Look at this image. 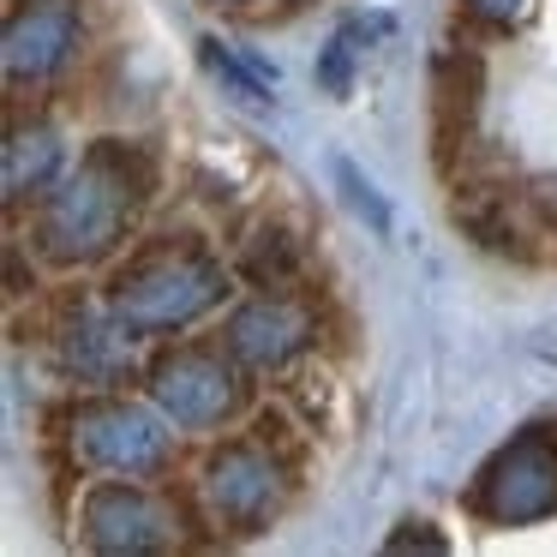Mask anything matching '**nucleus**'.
<instances>
[{"instance_id": "f257e3e1", "label": "nucleus", "mask_w": 557, "mask_h": 557, "mask_svg": "<svg viewBox=\"0 0 557 557\" xmlns=\"http://www.w3.org/2000/svg\"><path fill=\"white\" fill-rule=\"evenodd\" d=\"M150 193H157V162L138 145H121V138L90 145L85 162L42 193V210H37L42 258L66 270L109 258L138 222V210L150 205Z\"/></svg>"}, {"instance_id": "f03ea898", "label": "nucleus", "mask_w": 557, "mask_h": 557, "mask_svg": "<svg viewBox=\"0 0 557 557\" xmlns=\"http://www.w3.org/2000/svg\"><path fill=\"white\" fill-rule=\"evenodd\" d=\"M228 294L222 264L198 240H150L109 276V318L126 336L186 330Z\"/></svg>"}, {"instance_id": "7ed1b4c3", "label": "nucleus", "mask_w": 557, "mask_h": 557, "mask_svg": "<svg viewBox=\"0 0 557 557\" xmlns=\"http://www.w3.org/2000/svg\"><path fill=\"white\" fill-rule=\"evenodd\" d=\"M288 485H294V456H282L270 437H228L222 449H210L205 473H198L205 516L228 533L270 528L276 509L288 504Z\"/></svg>"}, {"instance_id": "20e7f679", "label": "nucleus", "mask_w": 557, "mask_h": 557, "mask_svg": "<svg viewBox=\"0 0 557 557\" xmlns=\"http://www.w3.org/2000/svg\"><path fill=\"white\" fill-rule=\"evenodd\" d=\"M150 401L186 432H216L246 408V377L234 348H210V342H181L150 366Z\"/></svg>"}, {"instance_id": "39448f33", "label": "nucleus", "mask_w": 557, "mask_h": 557, "mask_svg": "<svg viewBox=\"0 0 557 557\" xmlns=\"http://www.w3.org/2000/svg\"><path fill=\"white\" fill-rule=\"evenodd\" d=\"M169 413H150L138 401L121 396H90L73 408V456L97 473H121V480H150V473L169 468V432H162Z\"/></svg>"}, {"instance_id": "423d86ee", "label": "nucleus", "mask_w": 557, "mask_h": 557, "mask_svg": "<svg viewBox=\"0 0 557 557\" xmlns=\"http://www.w3.org/2000/svg\"><path fill=\"white\" fill-rule=\"evenodd\" d=\"M468 509L492 528H528L557 516V432H521L480 468Z\"/></svg>"}, {"instance_id": "0eeeda50", "label": "nucleus", "mask_w": 557, "mask_h": 557, "mask_svg": "<svg viewBox=\"0 0 557 557\" xmlns=\"http://www.w3.org/2000/svg\"><path fill=\"white\" fill-rule=\"evenodd\" d=\"M85 545L114 552V557L174 552L181 545V509H174V497L114 473V480L85 492Z\"/></svg>"}, {"instance_id": "6e6552de", "label": "nucleus", "mask_w": 557, "mask_h": 557, "mask_svg": "<svg viewBox=\"0 0 557 557\" xmlns=\"http://www.w3.org/2000/svg\"><path fill=\"white\" fill-rule=\"evenodd\" d=\"M78 37H85L78 0H25V7H13L7 13V49H0L7 85L37 90L49 78H61L78 54Z\"/></svg>"}, {"instance_id": "1a4fd4ad", "label": "nucleus", "mask_w": 557, "mask_h": 557, "mask_svg": "<svg viewBox=\"0 0 557 557\" xmlns=\"http://www.w3.org/2000/svg\"><path fill=\"white\" fill-rule=\"evenodd\" d=\"M312 336H318V312L294 288H258V300H246L222 330L234 360L252 366V372H282L288 360H300L312 348Z\"/></svg>"}, {"instance_id": "9d476101", "label": "nucleus", "mask_w": 557, "mask_h": 557, "mask_svg": "<svg viewBox=\"0 0 557 557\" xmlns=\"http://www.w3.org/2000/svg\"><path fill=\"white\" fill-rule=\"evenodd\" d=\"M480 90H485V73L473 54L449 49L432 61V157H437V169H449L456 150H468L473 114H480Z\"/></svg>"}, {"instance_id": "9b49d317", "label": "nucleus", "mask_w": 557, "mask_h": 557, "mask_svg": "<svg viewBox=\"0 0 557 557\" xmlns=\"http://www.w3.org/2000/svg\"><path fill=\"white\" fill-rule=\"evenodd\" d=\"M114 330H121V324H114ZM114 330L102 324L97 312H85V306H78V318L61 330V360H66V372L85 377V384H121L126 348H121V336H114Z\"/></svg>"}, {"instance_id": "f8f14e48", "label": "nucleus", "mask_w": 557, "mask_h": 557, "mask_svg": "<svg viewBox=\"0 0 557 557\" xmlns=\"http://www.w3.org/2000/svg\"><path fill=\"white\" fill-rule=\"evenodd\" d=\"M54 174H61V138H54L49 121H13L7 133V198H25V193H49Z\"/></svg>"}, {"instance_id": "ddd939ff", "label": "nucleus", "mask_w": 557, "mask_h": 557, "mask_svg": "<svg viewBox=\"0 0 557 557\" xmlns=\"http://www.w3.org/2000/svg\"><path fill=\"white\" fill-rule=\"evenodd\" d=\"M234 270H240L252 288H300L306 276V252L288 228H252L234 252Z\"/></svg>"}, {"instance_id": "4468645a", "label": "nucleus", "mask_w": 557, "mask_h": 557, "mask_svg": "<svg viewBox=\"0 0 557 557\" xmlns=\"http://www.w3.org/2000/svg\"><path fill=\"white\" fill-rule=\"evenodd\" d=\"M336 174H342V186H348L354 210H360V216H372V228H389V210H384V198H377L372 186L360 181V169H354V162H336Z\"/></svg>"}, {"instance_id": "2eb2a0df", "label": "nucleus", "mask_w": 557, "mask_h": 557, "mask_svg": "<svg viewBox=\"0 0 557 557\" xmlns=\"http://www.w3.org/2000/svg\"><path fill=\"white\" fill-rule=\"evenodd\" d=\"M348 66H354V30H342V37L324 49V61H318V85H324V90H348Z\"/></svg>"}, {"instance_id": "dca6fc26", "label": "nucleus", "mask_w": 557, "mask_h": 557, "mask_svg": "<svg viewBox=\"0 0 557 557\" xmlns=\"http://www.w3.org/2000/svg\"><path fill=\"white\" fill-rule=\"evenodd\" d=\"M480 25H516L521 13H528V0H461Z\"/></svg>"}, {"instance_id": "f3484780", "label": "nucleus", "mask_w": 557, "mask_h": 557, "mask_svg": "<svg viewBox=\"0 0 557 557\" xmlns=\"http://www.w3.org/2000/svg\"><path fill=\"white\" fill-rule=\"evenodd\" d=\"M425 528H432V521H408L401 533H389V552H413V545H420V552H444V533H425Z\"/></svg>"}, {"instance_id": "a211bd4d", "label": "nucleus", "mask_w": 557, "mask_h": 557, "mask_svg": "<svg viewBox=\"0 0 557 557\" xmlns=\"http://www.w3.org/2000/svg\"><path fill=\"white\" fill-rule=\"evenodd\" d=\"M228 7H240V0H228Z\"/></svg>"}]
</instances>
